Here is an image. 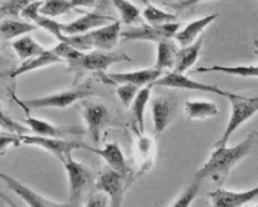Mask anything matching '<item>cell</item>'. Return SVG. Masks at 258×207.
I'll list each match as a JSON object with an SVG mask.
<instances>
[{
    "label": "cell",
    "mask_w": 258,
    "mask_h": 207,
    "mask_svg": "<svg viewBox=\"0 0 258 207\" xmlns=\"http://www.w3.org/2000/svg\"><path fill=\"white\" fill-rule=\"evenodd\" d=\"M258 145V132H251L242 142L235 146H217L211 152L210 159L205 162V165L195 173V179L204 181L211 179L214 184L223 185L233 167L240 163L243 159H246Z\"/></svg>",
    "instance_id": "6da1fadb"
},
{
    "label": "cell",
    "mask_w": 258,
    "mask_h": 207,
    "mask_svg": "<svg viewBox=\"0 0 258 207\" xmlns=\"http://www.w3.org/2000/svg\"><path fill=\"white\" fill-rule=\"evenodd\" d=\"M121 21H112L106 25L93 28L84 34L65 36V41L74 46L81 52H87L90 49L98 50H111L117 46L121 34Z\"/></svg>",
    "instance_id": "7a4b0ae2"
},
{
    "label": "cell",
    "mask_w": 258,
    "mask_h": 207,
    "mask_svg": "<svg viewBox=\"0 0 258 207\" xmlns=\"http://www.w3.org/2000/svg\"><path fill=\"white\" fill-rule=\"evenodd\" d=\"M227 99L232 107L230 119H229V123L226 126L221 138L214 144V148L226 146L227 142L230 141L232 135L238 130L239 127L243 123H246L249 119H252L258 113V96H243V95L230 92Z\"/></svg>",
    "instance_id": "3957f363"
},
{
    "label": "cell",
    "mask_w": 258,
    "mask_h": 207,
    "mask_svg": "<svg viewBox=\"0 0 258 207\" xmlns=\"http://www.w3.org/2000/svg\"><path fill=\"white\" fill-rule=\"evenodd\" d=\"M122 61H130V57L122 52H109V50H90V52H83L79 58L68 61V70L81 74V73H105L108 68L114 64H118Z\"/></svg>",
    "instance_id": "277c9868"
},
{
    "label": "cell",
    "mask_w": 258,
    "mask_h": 207,
    "mask_svg": "<svg viewBox=\"0 0 258 207\" xmlns=\"http://www.w3.org/2000/svg\"><path fill=\"white\" fill-rule=\"evenodd\" d=\"M93 93V90L87 86H80L74 89H68V90H62L58 93H52V95H46V96H40V98H33V99H18L14 95L15 102L18 105H22L28 110H39V108H67L73 104L83 101L86 98H89Z\"/></svg>",
    "instance_id": "5b68a950"
},
{
    "label": "cell",
    "mask_w": 258,
    "mask_h": 207,
    "mask_svg": "<svg viewBox=\"0 0 258 207\" xmlns=\"http://www.w3.org/2000/svg\"><path fill=\"white\" fill-rule=\"evenodd\" d=\"M60 163L65 167V172H67V176H68V184H70L68 200H67V203L63 206L80 207L84 189L92 182L93 173L87 166L74 160L73 156H67Z\"/></svg>",
    "instance_id": "8992f818"
},
{
    "label": "cell",
    "mask_w": 258,
    "mask_h": 207,
    "mask_svg": "<svg viewBox=\"0 0 258 207\" xmlns=\"http://www.w3.org/2000/svg\"><path fill=\"white\" fill-rule=\"evenodd\" d=\"M180 25L177 22H168L161 25L142 24L138 27H130L127 30H121L119 37L127 41H154L158 43L165 39H173L179 31Z\"/></svg>",
    "instance_id": "52a82bcc"
},
{
    "label": "cell",
    "mask_w": 258,
    "mask_h": 207,
    "mask_svg": "<svg viewBox=\"0 0 258 207\" xmlns=\"http://www.w3.org/2000/svg\"><path fill=\"white\" fill-rule=\"evenodd\" d=\"M21 144L31 145V146H39L50 154H53L59 162H62L67 156H73V152L80 148H86L89 145L76 141H65L63 138H44L37 135H21Z\"/></svg>",
    "instance_id": "ba28073f"
},
{
    "label": "cell",
    "mask_w": 258,
    "mask_h": 207,
    "mask_svg": "<svg viewBox=\"0 0 258 207\" xmlns=\"http://www.w3.org/2000/svg\"><path fill=\"white\" fill-rule=\"evenodd\" d=\"M154 86H161V87H170V89H184V90H198V92H207V93H214L227 98L230 92L223 90L217 86L207 84V83H199L187 77L184 73H176V71H168L158 77L155 82L152 83Z\"/></svg>",
    "instance_id": "9c48e42d"
},
{
    "label": "cell",
    "mask_w": 258,
    "mask_h": 207,
    "mask_svg": "<svg viewBox=\"0 0 258 207\" xmlns=\"http://www.w3.org/2000/svg\"><path fill=\"white\" fill-rule=\"evenodd\" d=\"M80 111L83 116V120L87 127V133L92 138L93 142H99L102 130L111 123V116L109 110L106 105L98 102H81L80 104Z\"/></svg>",
    "instance_id": "30bf717a"
},
{
    "label": "cell",
    "mask_w": 258,
    "mask_h": 207,
    "mask_svg": "<svg viewBox=\"0 0 258 207\" xmlns=\"http://www.w3.org/2000/svg\"><path fill=\"white\" fill-rule=\"evenodd\" d=\"M127 178H128L127 175H121L112 169L102 172L98 176L95 186L100 192L106 194L109 200V207L122 206L125 189H127Z\"/></svg>",
    "instance_id": "8fae6325"
},
{
    "label": "cell",
    "mask_w": 258,
    "mask_h": 207,
    "mask_svg": "<svg viewBox=\"0 0 258 207\" xmlns=\"http://www.w3.org/2000/svg\"><path fill=\"white\" fill-rule=\"evenodd\" d=\"M164 73L152 67V68H145V70H136V71H122V73H98V77L106 84H136V86H146L154 83L158 77H161Z\"/></svg>",
    "instance_id": "7c38bea8"
},
{
    "label": "cell",
    "mask_w": 258,
    "mask_h": 207,
    "mask_svg": "<svg viewBox=\"0 0 258 207\" xmlns=\"http://www.w3.org/2000/svg\"><path fill=\"white\" fill-rule=\"evenodd\" d=\"M213 207H242L249 201L258 200V185L245 191H227L219 188L208 194Z\"/></svg>",
    "instance_id": "4fadbf2b"
},
{
    "label": "cell",
    "mask_w": 258,
    "mask_h": 207,
    "mask_svg": "<svg viewBox=\"0 0 258 207\" xmlns=\"http://www.w3.org/2000/svg\"><path fill=\"white\" fill-rule=\"evenodd\" d=\"M2 181L6 184L9 189H12L20 198L25 201V204L28 207H65L63 204H58L46 197H43L41 194L36 192L34 189H31L30 186L22 184L20 181H17L15 178L6 175V173H0Z\"/></svg>",
    "instance_id": "5bb4252c"
},
{
    "label": "cell",
    "mask_w": 258,
    "mask_h": 207,
    "mask_svg": "<svg viewBox=\"0 0 258 207\" xmlns=\"http://www.w3.org/2000/svg\"><path fill=\"white\" fill-rule=\"evenodd\" d=\"M24 122L34 135L44 136V138H65V136H71V135H83L84 133L80 127H76V126H56V124L44 122L41 119L31 117L28 114Z\"/></svg>",
    "instance_id": "9a60e30c"
},
{
    "label": "cell",
    "mask_w": 258,
    "mask_h": 207,
    "mask_svg": "<svg viewBox=\"0 0 258 207\" xmlns=\"http://www.w3.org/2000/svg\"><path fill=\"white\" fill-rule=\"evenodd\" d=\"M115 21L112 17L102 15L98 12H86L80 18L71 21L68 24H62V33L67 36H76V34H84L93 28H98L102 25H106L109 22Z\"/></svg>",
    "instance_id": "2e32d148"
},
{
    "label": "cell",
    "mask_w": 258,
    "mask_h": 207,
    "mask_svg": "<svg viewBox=\"0 0 258 207\" xmlns=\"http://www.w3.org/2000/svg\"><path fill=\"white\" fill-rule=\"evenodd\" d=\"M176 99L159 96L152 101V119H154V127L157 138L161 136V133L165 130V127L171 123L174 108H176Z\"/></svg>",
    "instance_id": "e0dca14e"
},
{
    "label": "cell",
    "mask_w": 258,
    "mask_h": 207,
    "mask_svg": "<svg viewBox=\"0 0 258 207\" xmlns=\"http://www.w3.org/2000/svg\"><path fill=\"white\" fill-rule=\"evenodd\" d=\"M87 149L99 154L100 157L106 162V165L109 166V169L118 172L121 175H127V176L130 175V167L127 165V160L122 154V149L119 148L117 142H108L100 149L92 148V146H87Z\"/></svg>",
    "instance_id": "ac0fdd59"
},
{
    "label": "cell",
    "mask_w": 258,
    "mask_h": 207,
    "mask_svg": "<svg viewBox=\"0 0 258 207\" xmlns=\"http://www.w3.org/2000/svg\"><path fill=\"white\" fill-rule=\"evenodd\" d=\"M219 17L220 14L219 12H216V14L202 17V18H199V20L192 21V22H189L184 28H181V30H179V31L176 33L174 39L177 40V43L180 44V47L189 46V44H192L194 41L197 40L199 36H202L204 30H205L210 24H213Z\"/></svg>",
    "instance_id": "d6986e66"
},
{
    "label": "cell",
    "mask_w": 258,
    "mask_h": 207,
    "mask_svg": "<svg viewBox=\"0 0 258 207\" xmlns=\"http://www.w3.org/2000/svg\"><path fill=\"white\" fill-rule=\"evenodd\" d=\"M62 62V58H59L52 49L50 50H44L41 55L37 57H33V58H28L25 61H22L18 68L6 73V77H11V79H15V77H20L25 73H30V71H34V70H39V68H44V67H49V65H53V64H59Z\"/></svg>",
    "instance_id": "ffe728a7"
},
{
    "label": "cell",
    "mask_w": 258,
    "mask_h": 207,
    "mask_svg": "<svg viewBox=\"0 0 258 207\" xmlns=\"http://www.w3.org/2000/svg\"><path fill=\"white\" fill-rule=\"evenodd\" d=\"M202 43H204V37L199 36L198 39L194 41L192 44L184 46L181 49H177L176 58H174L173 71H176V73H184L189 68H192L195 65V62L198 61L199 55H201Z\"/></svg>",
    "instance_id": "44dd1931"
},
{
    "label": "cell",
    "mask_w": 258,
    "mask_h": 207,
    "mask_svg": "<svg viewBox=\"0 0 258 207\" xmlns=\"http://www.w3.org/2000/svg\"><path fill=\"white\" fill-rule=\"evenodd\" d=\"M37 28L36 24L28 21H20L17 18H6L0 21V36L5 40H12L24 34H28Z\"/></svg>",
    "instance_id": "7402d4cb"
},
{
    "label": "cell",
    "mask_w": 258,
    "mask_h": 207,
    "mask_svg": "<svg viewBox=\"0 0 258 207\" xmlns=\"http://www.w3.org/2000/svg\"><path fill=\"white\" fill-rule=\"evenodd\" d=\"M176 52H177V46L171 39L158 41L157 43V62L154 67L161 70L162 73L167 70H173Z\"/></svg>",
    "instance_id": "603a6c76"
},
{
    "label": "cell",
    "mask_w": 258,
    "mask_h": 207,
    "mask_svg": "<svg viewBox=\"0 0 258 207\" xmlns=\"http://www.w3.org/2000/svg\"><path fill=\"white\" fill-rule=\"evenodd\" d=\"M254 44L258 50V40H254ZM208 71H220L230 76L238 77H258V65H213V67H199L197 73H208Z\"/></svg>",
    "instance_id": "cb8c5ba5"
},
{
    "label": "cell",
    "mask_w": 258,
    "mask_h": 207,
    "mask_svg": "<svg viewBox=\"0 0 258 207\" xmlns=\"http://www.w3.org/2000/svg\"><path fill=\"white\" fill-rule=\"evenodd\" d=\"M184 111L190 120H202L217 116L219 107L211 101H187L184 104Z\"/></svg>",
    "instance_id": "d4e9b609"
},
{
    "label": "cell",
    "mask_w": 258,
    "mask_h": 207,
    "mask_svg": "<svg viewBox=\"0 0 258 207\" xmlns=\"http://www.w3.org/2000/svg\"><path fill=\"white\" fill-rule=\"evenodd\" d=\"M152 87L154 84H146L143 86V89H140L138 92V95L135 96L133 102L130 105L132 111H133V116H135V120H136V126L140 132H143L145 129V110H146V105L149 102V98H151V92H152Z\"/></svg>",
    "instance_id": "484cf974"
},
{
    "label": "cell",
    "mask_w": 258,
    "mask_h": 207,
    "mask_svg": "<svg viewBox=\"0 0 258 207\" xmlns=\"http://www.w3.org/2000/svg\"><path fill=\"white\" fill-rule=\"evenodd\" d=\"M12 47H14V50L17 52V55H18V58H20L21 61H25V60H28V58H33V57H37V55H41L46 49L39 44L37 41L34 40L31 36H22L20 39H17V40L12 43Z\"/></svg>",
    "instance_id": "4316f807"
},
{
    "label": "cell",
    "mask_w": 258,
    "mask_h": 207,
    "mask_svg": "<svg viewBox=\"0 0 258 207\" xmlns=\"http://www.w3.org/2000/svg\"><path fill=\"white\" fill-rule=\"evenodd\" d=\"M114 8L117 9L119 14V18L122 24L127 25H135V24H143L142 22V15L138 6L135 3H132L130 0H109Z\"/></svg>",
    "instance_id": "83f0119b"
},
{
    "label": "cell",
    "mask_w": 258,
    "mask_h": 207,
    "mask_svg": "<svg viewBox=\"0 0 258 207\" xmlns=\"http://www.w3.org/2000/svg\"><path fill=\"white\" fill-rule=\"evenodd\" d=\"M71 11L83 12L71 3V0H43L41 8H40V14L44 17H49V18L59 17V15L71 12Z\"/></svg>",
    "instance_id": "f1b7e54d"
},
{
    "label": "cell",
    "mask_w": 258,
    "mask_h": 207,
    "mask_svg": "<svg viewBox=\"0 0 258 207\" xmlns=\"http://www.w3.org/2000/svg\"><path fill=\"white\" fill-rule=\"evenodd\" d=\"M143 20L146 21L151 25H161V24H168V22H177V17L174 14L165 12L162 9H159L157 6H154L151 2L145 6L143 12H142Z\"/></svg>",
    "instance_id": "f546056e"
},
{
    "label": "cell",
    "mask_w": 258,
    "mask_h": 207,
    "mask_svg": "<svg viewBox=\"0 0 258 207\" xmlns=\"http://www.w3.org/2000/svg\"><path fill=\"white\" fill-rule=\"evenodd\" d=\"M34 0H2L0 2V21L6 18H18L22 9Z\"/></svg>",
    "instance_id": "4dcf8cb0"
},
{
    "label": "cell",
    "mask_w": 258,
    "mask_h": 207,
    "mask_svg": "<svg viewBox=\"0 0 258 207\" xmlns=\"http://www.w3.org/2000/svg\"><path fill=\"white\" fill-rule=\"evenodd\" d=\"M199 189H201V181L195 179L180 194L177 200L171 204V207H190L192 203L195 201V198L199 195Z\"/></svg>",
    "instance_id": "1f68e13d"
},
{
    "label": "cell",
    "mask_w": 258,
    "mask_h": 207,
    "mask_svg": "<svg viewBox=\"0 0 258 207\" xmlns=\"http://www.w3.org/2000/svg\"><path fill=\"white\" fill-rule=\"evenodd\" d=\"M0 129L11 132V133H17V135H27L30 132V129L20 122L14 120L12 117H9L2 108H0Z\"/></svg>",
    "instance_id": "d6a6232c"
},
{
    "label": "cell",
    "mask_w": 258,
    "mask_h": 207,
    "mask_svg": "<svg viewBox=\"0 0 258 207\" xmlns=\"http://www.w3.org/2000/svg\"><path fill=\"white\" fill-rule=\"evenodd\" d=\"M138 92H139V86H136V84H128V83L117 84V96L125 108H130Z\"/></svg>",
    "instance_id": "836d02e7"
},
{
    "label": "cell",
    "mask_w": 258,
    "mask_h": 207,
    "mask_svg": "<svg viewBox=\"0 0 258 207\" xmlns=\"http://www.w3.org/2000/svg\"><path fill=\"white\" fill-rule=\"evenodd\" d=\"M59 58H62V61H73V60H76V58H79L80 55L83 54L81 50L79 49H76L74 46H71L70 43H67V41H59L53 49H52Z\"/></svg>",
    "instance_id": "e575fe53"
},
{
    "label": "cell",
    "mask_w": 258,
    "mask_h": 207,
    "mask_svg": "<svg viewBox=\"0 0 258 207\" xmlns=\"http://www.w3.org/2000/svg\"><path fill=\"white\" fill-rule=\"evenodd\" d=\"M20 145H21V135L11 133V132L0 133V156H3L9 146H20Z\"/></svg>",
    "instance_id": "d590c367"
},
{
    "label": "cell",
    "mask_w": 258,
    "mask_h": 207,
    "mask_svg": "<svg viewBox=\"0 0 258 207\" xmlns=\"http://www.w3.org/2000/svg\"><path fill=\"white\" fill-rule=\"evenodd\" d=\"M84 207H109V201L106 197H103L100 194H95V195L89 197Z\"/></svg>",
    "instance_id": "8d00e7d4"
},
{
    "label": "cell",
    "mask_w": 258,
    "mask_h": 207,
    "mask_svg": "<svg viewBox=\"0 0 258 207\" xmlns=\"http://www.w3.org/2000/svg\"><path fill=\"white\" fill-rule=\"evenodd\" d=\"M201 2H207V0H183V2H176V3H171L170 8H173L174 11H186V9H190L194 6H197Z\"/></svg>",
    "instance_id": "74e56055"
},
{
    "label": "cell",
    "mask_w": 258,
    "mask_h": 207,
    "mask_svg": "<svg viewBox=\"0 0 258 207\" xmlns=\"http://www.w3.org/2000/svg\"><path fill=\"white\" fill-rule=\"evenodd\" d=\"M96 0H71V3L80 9V8H86V6H93Z\"/></svg>",
    "instance_id": "f35d334b"
},
{
    "label": "cell",
    "mask_w": 258,
    "mask_h": 207,
    "mask_svg": "<svg viewBox=\"0 0 258 207\" xmlns=\"http://www.w3.org/2000/svg\"><path fill=\"white\" fill-rule=\"evenodd\" d=\"M0 200H2V201H5L8 206L18 207L17 204H15V203H14V201H12V200H11V198H9V197H8V195H6V194H5V191H3L2 188H0Z\"/></svg>",
    "instance_id": "ab89813d"
},
{
    "label": "cell",
    "mask_w": 258,
    "mask_h": 207,
    "mask_svg": "<svg viewBox=\"0 0 258 207\" xmlns=\"http://www.w3.org/2000/svg\"><path fill=\"white\" fill-rule=\"evenodd\" d=\"M2 67H3V58L0 57V74H5L6 76V73H2Z\"/></svg>",
    "instance_id": "60d3db41"
},
{
    "label": "cell",
    "mask_w": 258,
    "mask_h": 207,
    "mask_svg": "<svg viewBox=\"0 0 258 207\" xmlns=\"http://www.w3.org/2000/svg\"><path fill=\"white\" fill-rule=\"evenodd\" d=\"M136 2H139V3H142V5H145V6H146V5L149 3V0H136Z\"/></svg>",
    "instance_id": "b9f144b4"
},
{
    "label": "cell",
    "mask_w": 258,
    "mask_h": 207,
    "mask_svg": "<svg viewBox=\"0 0 258 207\" xmlns=\"http://www.w3.org/2000/svg\"><path fill=\"white\" fill-rule=\"evenodd\" d=\"M0 77H6V76L5 74H0Z\"/></svg>",
    "instance_id": "7bdbcfd3"
},
{
    "label": "cell",
    "mask_w": 258,
    "mask_h": 207,
    "mask_svg": "<svg viewBox=\"0 0 258 207\" xmlns=\"http://www.w3.org/2000/svg\"><path fill=\"white\" fill-rule=\"evenodd\" d=\"M176 2H183V0H176Z\"/></svg>",
    "instance_id": "ee69618b"
},
{
    "label": "cell",
    "mask_w": 258,
    "mask_h": 207,
    "mask_svg": "<svg viewBox=\"0 0 258 207\" xmlns=\"http://www.w3.org/2000/svg\"><path fill=\"white\" fill-rule=\"evenodd\" d=\"M255 207H258V204H257V206H255Z\"/></svg>",
    "instance_id": "f6af8a7d"
},
{
    "label": "cell",
    "mask_w": 258,
    "mask_h": 207,
    "mask_svg": "<svg viewBox=\"0 0 258 207\" xmlns=\"http://www.w3.org/2000/svg\"><path fill=\"white\" fill-rule=\"evenodd\" d=\"M0 2H2V0H0Z\"/></svg>",
    "instance_id": "bcb514c9"
}]
</instances>
